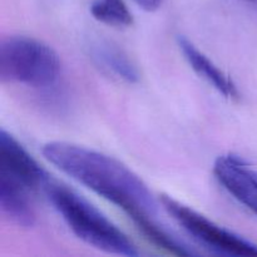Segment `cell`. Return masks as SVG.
<instances>
[{"mask_svg": "<svg viewBox=\"0 0 257 257\" xmlns=\"http://www.w3.org/2000/svg\"><path fill=\"white\" fill-rule=\"evenodd\" d=\"M58 53L42 40L17 35L0 45V79L27 87L50 88L60 75Z\"/></svg>", "mask_w": 257, "mask_h": 257, "instance_id": "obj_3", "label": "cell"}, {"mask_svg": "<svg viewBox=\"0 0 257 257\" xmlns=\"http://www.w3.org/2000/svg\"><path fill=\"white\" fill-rule=\"evenodd\" d=\"M161 203L178 225L213 252L226 256L257 257V245L221 227L193 208L167 195L161 196Z\"/></svg>", "mask_w": 257, "mask_h": 257, "instance_id": "obj_4", "label": "cell"}, {"mask_svg": "<svg viewBox=\"0 0 257 257\" xmlns=\"http://www.w3.org/2000/svg\"><path fill=\"white\" fill-rule=\"evenodd\" d=\"M177 44L183 57L187 60L190 67L202 78L203 80L212 85L220 94L227 99L237 100L240 98L237 87L227 74L222 72L207 55L201 52L192 42L185 37L177 38Z\"/></svg>", "mask_w": 257, "mask_h": 257, "instance_id": "obj_7", "label": "cell"}, {"mask_svg": "<svg viewBox=\"0 0 257 257\" xmlns=\"http://www.w3.org/2000/svg\"><path fill=\"white\" fill-rule=\"evenodd\" d=\"M133 2L146 12H156L162 4V0H133Z\"/></svg>", "mask_w": 257, "mask_h": 257, "instance_id": "obj_11", "label": "cell"}, {"mask_svg": "<svg viewBox=\"0 0 257 257\" xmlns=\"http://www.w3.org/2000/svg\"><path fill=\"white\" fill-rule=\"evenodd\" d=\"M242 2H246V3H248V4L256 5L257 7V0H242Z\"/></svg>", "mask_w": 257, "mask_h": 257, "instance_id": "obj_12", "label": "cell"}, {"mask_svg": "<svg viewBox=\"0 0 257 257\" xmlns=\"http://www.w3.org/2000/svg\"><path fill=\"white\" fill-rule=\"evenodd\" d=\"M90 14L95 20L113 28H128L133 24V15L124 0H94Z\"/></svg>", "mask_w": 257, "mask_h": 257, "instance_id": "obj_10", "label": "cell"}, {"mask_svg": "<svg viewBox=\"0 0 257 257\" xmlns=\"http://www.w3.org/2000/svg\"><path fill=\"white\" fill-rule=\"evenodd\" d=\"M48 198L79 240L97 250L118 256H138L140 251L122 230L72 188L49 180Z\"/></svg>", "mask_w": 257, "mask_h": 257, "instance_id": "obj_2", "label": "cell"}, {"mask_svg": "<svg viewBox=\"0 0 257 257\" xmlns=\"http://www.w3.org/2000/svg\"><path fill=\"white\" fill-rule=\"evenodd\" d=\"M90 58L93 62L125 83H137L140 80V72L127 53L115 43L105 39H98L90 43Z\"/></svg>", "mask_w": 257, "mask_h": 257, "instance_id": "obj_9", "label": "cell"}, {"mask_svg": "<svg viewBox=\"0 0 257 257\" xmlns=\"http://www.w3.org/2000/svg\"><path fill=\"white\" fill-rule=\"evenodd\" d=\"M30 192L17 181L0 175V208L15 225L30 228L35 223V211L30 200Z\"/></svg>", "mask_w": 257, "mask_h": 257, "instance_id": "obj_8", "label": "cell"}, {"mask_svg": "<svg viewBox=\"0 0 257 257\" xmlns=\"http://www.w3.org/2000/svg\"><path fill=\"white\" fill-rule=\"evenodd\" d=\"M43 156L63 173L125 212L145 237L160 226L155 220L157 202L148 186L117 158L68 142L47 143Z\"/></svg>", "mask_w": 257, "mask_h": 257, "instance_id": "obj_1", "label": "cell"}, {"mask_svg": "<svg viewBox=\"0 0 257 257\" xmlns=\"http://www.w3.org/2000/svg\"><path fill=\"white\" fill-rule=\"evenodd\" d=\"M0 175L17 181L32 192L44 190L49 182V176L39 163L4 130L0 132Z\"/></svg>", "mask_w": 257, "mask_h": 257, "instance_id": "obj_5", "label": "cell"}, {"mask_svg": "<svg viewBox=\"0 0 257 257\" xmlns=\"http://www.w3.org/2000/svg\"><path fill=\"white\" fill-rule=\"evenodd\" d=\"M213 175L226 191L257 216V173L233 155L220 156L213 165Z\"/></svg>", "mask_w": 257, "mask_h": 257, "instance_id": "obj_6", "label": "cell"}]
</instances>
